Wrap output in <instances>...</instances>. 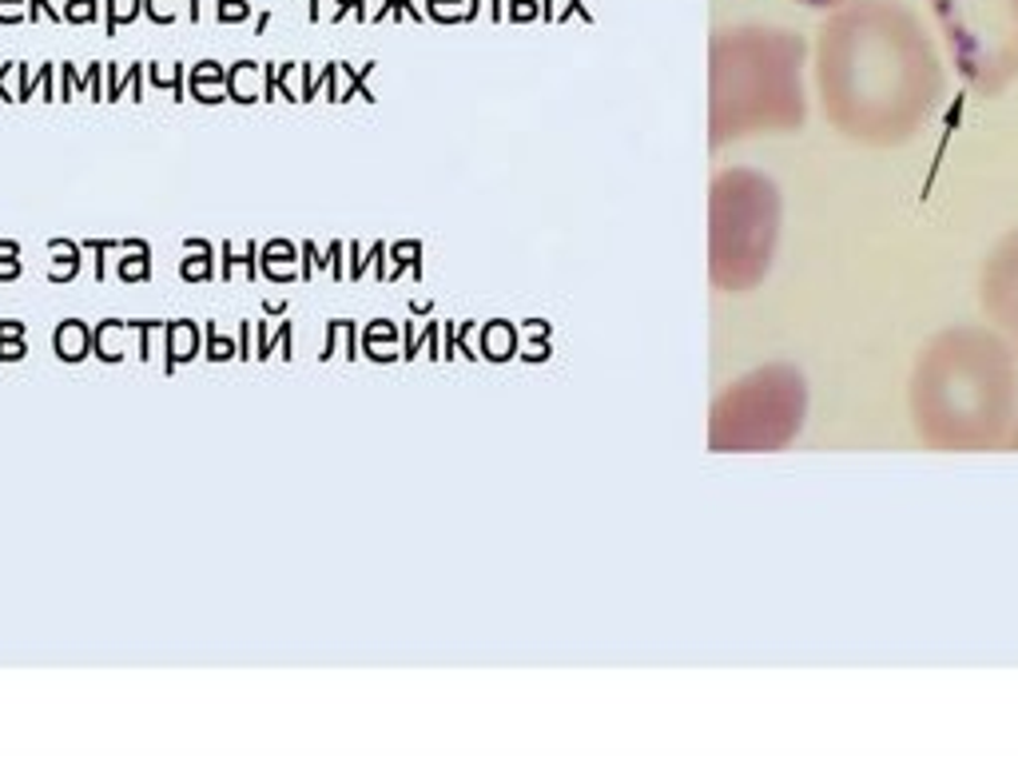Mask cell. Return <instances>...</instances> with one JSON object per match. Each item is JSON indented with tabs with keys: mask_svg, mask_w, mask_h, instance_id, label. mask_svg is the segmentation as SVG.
I'll list each match as a JSON object with an SVG mask.
<instances>
[{
	"mask_svg": "<svg viewBox=\"0 0 1018 760\" xmlns=\"http://www.w3.org/2000/svg\"><path fill=\"white\" fill-rule=\"evenodd\" d=\"M931 29L959 84L999 100L1018 84V0H927Z\"/></svg>",
	"mask_w": 1018,
	"mask_h": 760,
	"instance_id": "obj_6",
	"label": "cell"
},
{
	"mask_svg": "<svg viewBox=\"0 0 1018 760\" xmlns=\"http://www.w3.org/2000/svg\"><path fill=\"white\" fill-rule=\"evenodd\" d=\"M68 17H72V20H92V0H72V4H68Z\"/></svg>",
	"mask_w": 1018,
	"mask_h": 760,
	"instance_id": "obj_10",
	"label": "cell"
},
{
	"mask_svg": "<svg viewBox=\"0 0 1018 760\" xmlns=\"http://www.w3.org/2000/svg\"><path fill=\"white\" fill-rule=\"evenodd\" d=\"M1007 450H1018V422H1015V430H1010V438H1007Z\"/></svg>",
	"mask_w": 1018,
	"mask_h": 760,
	"instance_id": "obj_12",
	"label": "cell"
},
{
	"mask_svg": "<svg viewBox=\"0 0 1018 760\" xmlns=\"http://www.w3.org/2000/svg\"><path fill=\"white\" fill-rule=\"evenodd\" d=\"M20 9H12V0H0V20H17Z\"/></svg>",
	"mask_w": 1018,
	"mask_h": 760,
	"instance_id": "obj_11",
	"label": "cell"
},
{
	"mask_svg": "<svg viewBox=\"0 0 1018 760\" xmlns=\"http://www.w3.org/2000/svg\"><path fill=\"white\" fill-rule=\"evenodd\" d=\"M792 4H799V9H812V12H836V9H844L847 0H792Z\"/></svg>",
	"mask_w": 1018,
	"mask_h": 760,
	"instance_id": "obj_9",
	"label": "cell"
},
{
	"mask_svg": "<svg viewBox=\"0 0 1018 760\" xmlns=\"http://www.w3.org/2000/svg\"><path fill=\"white\" fill-rule=\"evenodd\" d=\"M784 239V191L760 168H720L708 183V279L748 296L772 276Z\"/></svg>",
	"mask_w": 1018,
	"mask_h": 760,
	"instance_id": "obj_4",
	"label": "cell"
},
{
	"mask_svg": "<svg viewBox=\"0 0 1018 760\" xmlns=\"http://www.w3.org/2000/svg\"><path fill=\"white\" fill-rule=\"evenodd\" d=\"M812 112V44L780 24H736L708 44V143L804 132Z\"/></svg>",
	"mask_w": 1018,
	"mask_h": 760,
	"instance_id": "obj_3",
	"label": "cell"
},
{
	"mask_svg": "<svg viewBox=\"0 0 1018 760\" xmlns=\"http://www.w3.org/2000/svg\"><path fill=\"white\" fill-rule=\"evenodd\" d=\"M808 379L792 362H764L720 390L708 410V447L716 454L788 450L808 422Z\"/></svg>",
	"mask_w": 1018,
	"mask_h": 760,
	"instance_id": "obj_5",
	"label": "cell"
},
{
	"mask_svg": "<svg viewBox=\"0 0 1018 760\" xmlns=\"http://www.w3.org/2000/svg\"><path fill=\"white\" fill-rule=\"evenodd\" d=\"M140 12V0H115V9H108V32L120 24V20H132Z\"/></svg>",
	"mask_w": 1018,
	"mask_h": 760,
	"instance_id": "obj_8",
	"label": "cell"
},
{
	"mask_svg": "<svg viewBox=\"0 0 1018 760\" xmlns=\"http://www.w3.org/2000/svg\"><path fill=\"white\" fill-rule=\"evenodd\" d=\"M979 311L987 327L1007 342L1018 359V228L1002 231L990 243L987 259L979 267Z\"/></svg>",
	"mask_w": 1018,
	"mask_h": 760,
	"instance_id": "obj_7",
	"label": "cell"
},
{
	"mask_svg": "<svg viewBox=\"0 0 1018 760\" xmlns=\"http://www.w3.org/2000/svg\"><path fill=\"white\" fill-rule=\"evenodd\" d=\"M907 419L939 454L1007 450L1018 422V359L987 323H955L919 347L907 374Z\"/></svg>",
	"mask_w": 1018,
	"mask_h": 760,
	"instance_id": "obj_2",
	"label": "cell"
},
{
	"mask_svg": "<svg viewBox=\"0 0 1018 760\" xmlns=\"http://www.w3.org/2000/svg\"><path fill=\"white\" fill-rule=\"evenodd\" d=\"M812 100L847 143L907 148L947 100L939 37L907 0H847L812 40Z\"/></svg>",
	"mask_w": 1018,
	"mask_h": 760,
	"instance_id": "obj_1",
	"label": "cell"
},
{
	"mask_svg": "<svg viewBox=\"0 0 1018 760\" xmlns=\"http://www.w3.org/2000/svg\"><path fill=\"white\" fill-rule=\"evenodd\" d=\"M200 17V0H191V20Z\"/></svg>",
	"mask_w": 1018,
	"mask_h": 760,
	"instance_id": "obj_13",
	"label": "cell"
}]
</instances>
